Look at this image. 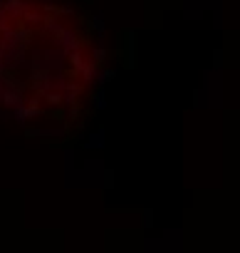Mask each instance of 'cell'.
<instances>
[{"label":"cell","instance_id":"6da1fadb","mask_svg":"<svg viewBox=\"0 0 240 253\" xmlns=\"http://www.w3.org/2000/svg\"><path fill=\"white\" fill-rule=\"evenodd\" d=\"M97 50L87 20L52 0H0V117L72 124L92 92Z\"/></svg>","mask_w":240,"mask_h":253}]
</instances>
